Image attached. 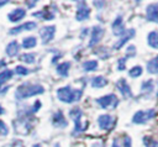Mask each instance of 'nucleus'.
Masks as SVG:
<instances>
[{"instance_id":"obj_8","label":"nucleus","mask_w":158,"mask_h":147,"mask_svg":"<svg viewBox=\"0 0 158 147\" xmlns=\"http://www.w3.org/2000/svg\"><path fill=\"white\" fill-rule=\"evenodd\" d=\"M111 30H112V33L116 36V37H121L123 36V33L126 32V28H125V25H123V19L121 15H118L114 22L111 23Z\"/></svg>"},{"instance_id":"obj_15","label":"nucleus","mask_w":158,"mask_h":147,"mask_svg":"<svg viewBox=\"0 0 158 147\" xmlns=\"http://www.w3.org/2000/svg\"><path fill=\"white\" fill-rule=\"evenodd\" d=\"M52 124H53L54 127H62V128L67 127V125H68L67 119L64 117V115H63V112L60 110L53 114V116H52Z\"/></svg>"},{"instance_id":"obj_16","label":"nucleus","mask_w":158,"mask_h":147,"mask_svg":"<svg viewBox=\"0 0 158 147\" xmlns=\"http://www.w3.org/2000/svg\"><path fill=\"white\" fill-rule=\"evenodd\" d=\"M25 16H26V10L22 9V7H16V9H14L11 12H9L7 19H9V21H11V22H19V21L22 20Z\"/></svg>"},{"instance_id":"obj_22","label":"nucleus","mask_w":158,"mask_h":147,"mask_svg":"<svg viewBox=\"0 0 158 147\" xmlns=\"http://www.w3.org/2000/svg\"><path fill=\"white\" fill-rule=\"evenodd\" d=\"M98 65H99L98 61L90 59V61H85V62L81 64V68H83V70H85V72H94V70L98 69Z\"/></svg>"},{"instance_id":"obj_20","label":"nucleus","mask_w":158,"mask_h":147,"mask_svg":"<svg viewBox=\"0 0 158 147\" xmlns=\"http://www.w3.org/2000/svg\"><path fill=\"white\" fill-rule=\"evenodd\" d=\"M107 85V79L102 75H96L91 79V86L93 88H104Z\"/></svg>"},{"instance_id":"obj_38","label":"nucleus","mask_w":158,"mask_h":147,"mask_svg":"<svg viewBox=\"0 0 158 147\" xmlns=\"http://www.w3.org/2000/svg\"><path fill=\"white\" fill-rule=\"evenodd\" d=\"M37 4V1H26V5H27V7H35V5Z\"/></svg>"},{"instance_id":"obj_41","label":"nucleus","mask_w":158,"mask_h":147,"mask_svg":"<svg viewBox=\"0 0 158 147\" xmlns=\"http://www.w3.org/2000/svg\"><path fill=\"white\" fill-rule=\"evenodd\" d=\"M2 114H4V107L0 105V115H2Z\"/></svg>"},{"instance_id":"obj_3","label":"nucleus","mask_w":158,"mask_h":147,"mask_svg":"<svg viewBox=\"0 0 158 147\" xmlns=\"http://www.w3.org/2000/svg\"><path fill=\"white\" fill-rule=\"evenodd\" d=\"M69 117L74 121V131L75 132H83L88 128V125H89V121L86 122H81V117H83V111L79 106H75L73 107L70 111H69Z\"/></svg>"},{"instance_id":"obj_10","label":"nucleus","mask_w":158,"mask_h":147,"mask_svg":"<svg viewBox=\"0 0 158 147\" xmlns=\"http://www.w3.org/2000/svg\"><path fill=\"white\" fill-rule=\"evenodd\" d=\"M135 35H136V30H135V28H128V30H126V32L123 33V36H121V37L118 38V41H117L116 43H114V49H120V48H122L131 38L135 37Z\"/></svg>"},{"instance_id":"obj_6","label":"nucleus","mask_w":158,"mask_h":147,"mask_svg":"<svg viewBox=\"0 0 158 147\" xmlns=\"http://www.w3.org/2000/svg\"><path fill=\"white\" fill-rule=\"evenodd\" d=\"M54 33H56V26H43L40 28V37L43 44L49 43L53 38H54Z\"/></svg>"},{"instance_id":"obj_29","label":"nucleus","mask_w":158,"mask_h":147,"mask_svg":"<svg viewBox=\"0 0 158 147\" xmlns=\"http://www.w3.org/2000/svg\"><path fill=\"white\" fill-rule=\"evenodd\" d=\"M143 143H144V147H158V141L149 136L143 137Z\"/></svg>"},{"instance_id":"obj_25","label":"nucleus","mask_w":158,"mask_h":147,"mask_svg":"<svg viewBox=\"0 0 158 147\" xmlns=\"http://www.w3.org/2000/svg\"><path fill=\"white\" fill-rule=\"evenodd\" d=\"M154 89V82L152 79H148L141 84V91L142 93H152Z\"/></svg>"},{"instance_id":"obj_30","label":"nucleus","mask_w":158,"mask_h":147,"mask_svg":"<svg viewBox=\"0 0 158 147\" xmlns=\"http://www.w3.org/2000/svg\"><path fill=\"white\" fill-rule=\"evenodd\" d=\"M15 72H16L19 75H27V74H30V69L26 68V67H23V65H17V67L15 68Z\"/></svg>"},{"instance_id":"obj_7","label":"nucleus","mask_w":158,"mask_h":147,"mask_svg":"<svg viewBox=\"0 0 158 147\" xmlns=\"http://www.w3.org/2000/svg\"><path fill=\"white\" fill-rule=\"evenodd\" d=\"M105 30L101 26H93L90 31V38H89V47H95L102 38Z\"/></svg>"},{"instance_id":"obj_43","label":"nucleus","mask_w":158,"mask_h":147,"mask_svg":"<svg viewBox=\"0 0 158 147\" xmlns=\"http://www.w3.org/2000/svg\"><path fill=\"white\" fill-rule=\"evenodd\" d=\"M53 147H60V146H59V143H56V145H54Z\"/></svg>"},{"instance_id":"obj_17","label":"nucleus","mask_w":158,"mask_h":147,"mask_svg":"<svg viewBox=\"0 0 158 147\" xmlns=\"http://www.w3.org/2000/svg\"><path fill=\"white\" fill-rule=\"evenodd\" d=\"M20 43L17 41H11L6 48H5V52L9 57H15V56H19V52H20Z\"/></svg>"},{"instance_id":"obj_14","label":"nucleus","mask_w":158,"mask_h":147,"mask_svg":"<svg viewBox=\"0 0 158 147\" xmlns=\"http://www.w3.org/2000/svg\"><path fill=\"white\" fill-rule=\"evenodd\" d=\"M146 19L151 22L158 23V2L149 4L146 9Z\"/></svg>"},{"instance_id":"obj_24","label":"nucleus","mask_w":158,"mask_h":147,"mask_svg":"<svg viewBox=\"0 0 158 147\" xmlns=\"http://www.w3.org/2000/svg\"><path fill=\"white\" fill-rule=\"evenodd\" d=\"M12 75H14V72L11 69H5V70L0 72V89L2 88V85L6 82H9L12 78Z\"/></svg>"},{"instance_id":"obj_18","label":"nucleus","mask_w":158,"mask_h":147,"mask_svg":"<svg viewBox=\"0 0 158 147\" xmlns=\"http://www.w3.org/2000/svg\"><path fill=\"white\" fill-rule=\"evenodd\" d=\"M70 69V62H63V63H58L56 67V72L57 74H59L60 77H67Z\"/></svg>"},{"instance_id":"obj_36","label":"nucleus","mask_w":158,"mask_h":147,"mask_svg":"<svg viewBox=\"0 0 158 147\" xmlns=\"http://www.w3.org/2000/svg\"><path fill=\"white\" fill-rule=\"evenodd\" d=\"M93 4L98 7V9H101V7H104V5L106 4L105 1H93Z\"/></svg>"},{"instance_id":"obj_27","label":"nucleus","mask_w":158,"mask_h":147,"mask_svg":"<svg viewBox=\"0 0 158 147\" xmlns=\"http://www.w3.org/2000/svg\"><path fill=\"white\" fill-rule=\"evenodd\" d=\"M19 59L23 63H27V64H33L35 61H36V57L33 53H23V54H20L19 56Z\"/></svg>"},{"instance_id":"obj_11","label":"nucleus","mask_w":158,"mask_h":147,"mask_svg":"<svg viewBox=\"0 0 158 147\" xmlns=\"http://www.w3.org/2000/svg\"><path fill=\"white\" fill-rule=\"evenodd\" d=\"M114 124H115V120L109 114H102V115H100L98 117V125H99V127L101 130L107 131V130H110L114 126Z\"/></svg>"},{"instance_id":"obj_31","label":"nucleus","mask_w":158,"mask_h":147,"mask_svg":"<svg viewBox=\"0 0 158 147\" xmlns=\"http://www.w3.org/2000/svg\"><path fill=\"white\" fill-rule=\"evenodd\" d=\"M9 133V127H7V125L2 121V120H0V135L1 136H6Z\"/></svg>"},{"instance_id":"obj_28","label":"nucleus","mask_w":158,"mask_h":147,"mask_svg":"<svg viewBox=\"0 0 158 147\" xmlns=\"http://www.w3.org/2000/svg\"><path fill=\"white\" fill-rule=\"evenodd\" d=\"M143 73V68L141 65H133L130 70H128V75L131 78H138L139 75H142Z\"/></svg>"},{"instance_id":"obj_23","label":"nucleus","mask_w":158,"mask_h":147,"mask_svg":"<svg viewBox=\"0 0 158 147\" xmlns=\"http://www.w3.org/2000/svg\"><path fill=\"white\" fill-rule=\"evenodd\" d=\"M147 42L152 48H158V32L151 31L147 36Z\"/></svg>"},{"instance_id":"obj_33","label":"nucleus","mask_w":158,"mask_h":147,"mask_svg":"<svg viewBox=\"0 0 158 147\" xmlns=\"http://www.w3.org/2000/svg\"><path fill=\"white\" fill-rule=\"evenodd\" d=\"M135 54H136V47L135 46H128L127 49H126V58L135 57Z\"/></svg>"},{"instance_id":"obj_5","label":"nucleus","mask_w":158,"mask_h":147,"mask_svg":"<svg viewBox=\"0 0 158 147\" xmlns=\"http://www.w3.org/2000/svg\"><path fill=\"white\" fill-rule=\"evenodd\" d=\"M96 104L101 109H115L118 105V99L115 94H106L98 99H95Z\"/></svg>"},{"instance_id":"obj_12","label":"nucleus","mask_w":158,"mask_h":147,"mask_svg":"<svg viewBox=\"0 0 158 147\" xmlns=\"http://www.w3.org/2000/svg\"><path fill=\"white\" fill-rule=\"evenodd\" d=\"M37 27V23L35 21H27L22 25H19V26H15L9 30V33L10 35H17L20 32H23V31H32Z\"/></svg>"},{"instance_id":"obj_40","label":"nucleus","mask_w":158,"mask_h":147,"mask_svg":"<svg viewBox=\"0 0 158 147\" xmlns=\"http://www.w3.org/2000/svg\"><path fill=\"white\" fill-rule=\"evenodd\" d=\"M6 4H9V1H6V0H1V1H0V7H2V6H5Z\"/></svg>"},{"instance_id":"obj_39","label":"nucleus","mask_w":158,"mask_h":147,"mask_svg":"<svg viewBox=\"0 0 158 147\" xmlns=\"http://www.w3.org/2000/svg\"><path fill=\"white\" fill-rule=\"evenodd\" d=\"M111 147H120V145H118V142H117V138H114V141H112V145H111Z\"/></svg>"},{"instance_id":"obj_21","label":"nucleus","mask_w":158,"mask_h":147,"mask_svg":"<svg viewBox=\"0 0 158 147\" xmlns=\"http://www.w3.org/2000/svg\"><path fill=\"white\" fill-rule=\"evenodd\" d=\"M36 44H37V38L35 36H28V37H25L22 40L21 47H23L25 49H30V48L36 47Z\"/></svg>"},{"instance_id":"obj_35","label":"nucleus","mask_w":158,"mask_h":147,"mask_svg":"<svg viewBox=\"0 0 158 147\" xmlns=\"http://www.w3.org/2000/svg\"><path fill=\"white\" fill-rule=\"evenodd\" d=\"M41 105H42V104H41V101H40V100L35 101V104H33V106H32V111H33V112H37V110H38V109H41Z\"/></svg>"},{"instance_id":"obj_13","label":"nucleus","mask_w":158,"mask_h":147,"mask_svg":"<svg viewBox=\"0 0 158 147\" xmlns=\"http://www.w3.org/2000/svg\"><path fill=\"white\" fill-rule=\"evenodd\" d=\"M116 88L118 89V91L121 93V95H123V98L128 99V98H132V90H131V86L128 85V83L126 82V79L121 78L116 82Z\"/></svg>"},{"instance_id":"obj_26","label":"nucleus","mask_w":158,"mask_h":147,"mask_svg":"<svg viewBox=\"0 0 158 147\" xmlns=\"http://www.w3.org/2000/svg\"><path fill=\"white\" fill-rule=\"evenodd\" d=\"M35 17H38V19H43V20H53L54 19V15L52 12H48L46 10H41V11H37V12H33Z\"/></svg>"},{"instance_id":"obj_32","label":"nucleus","mask_w":158,"mask_h":147,"mask_svg":"<svg viewBox=\"0 0 158 147\" xmlns=\"http://www.w3.org/2000/svg\"><path fill=\"white\" fill-rule=\"evenodd\" d=\"M126 61H127L126 57L118 58V61H117V69L118 70H125V68H126Z\"/></svg>"},{"instance_id":"obj_19","label":"nucleus","mask_w":158,"mask_h":147,"mask_svg":"<svg viewBox=\"0 0 158 147\" xmlns=\"http://www.w3.org/2000/svg\"><path fill=\"white\" fill-rule=\"evenodd\" d=\"M147 72L151 74H158V56L151 58L147 62Z\"/></svg>"},{"instance_id":"obj_4","label":"nucleus","mask_w":158,"mask_h":147,"mask_svg":"<svg viewBox=\"0 0 158 147\" xmlns=\"http://www.w3.org/2000/svg\"><path fill=\"white\" fill-rule=\"evenodd\" d=\"M157 111L156 109H148V110H138L135 112V115L132 116V122L136 125H142L148 122L151 119H153L156 116Z\"/></svg>"},{"instance_id":"obj_1","label":"nucleus","mask_w":158,"mask_h":147,"mask_svg":"<svg viewBox=\"0 0 158 147\" xmlns=\"http://www.w3.org/2000/svg\"><path fill=\"white\" fill-rule=\"evenodd\" d=\"M44 93V88L40 84H30V83H23L19 85L15 90V98L17 100H25L27 98L40 95Z\"/></svg>"},{"instance_id":"obj_2","label":"nucleus","mask_w":158,"mask_h":147,"mask_svg":"<svg viewBox=\"0 0 158 147\" xmlns=\"http://www.w3.org/2000/svg\"><path fill=\"white\" fill-rule=\"evenodd\" d=\"M57 98L65 104H72L75 101H79L83 94L81 89H73L70 85H65L57 89Z\"/></svg>"},{"instance_id":"obj_42","label":"nucleus","mask_w":158,"mask_h":147,"mask_svg":"<svg viewBox=\"0 0 158 147\" xmlns=\"http://www.w3.org/2000/svg\"><path fill=\"white\" fill-rule=\"evenodd\" d=\"M32 147H41V145H37V143H36V145H33Z\"/></svg>"},{"instance_id":"obj_37","label":"nucleus","mask_w":158,"mask_h":147,"mask_svg":"<svg viewBox=\"0 0 158 147\" xmlns=\"http://www.w3.org/2000/svg\"><path fill=\"white\" fill-rule=\"evenodd\" d=\"M91 147H105V146H104V142L102 141H96V142H94L91 145Z\"/></svg>"},{"instance_id":"obj_9","label":"nucleus","mask_w":158,"mask_h":147,"mask_svg":"<svg viewBox=\"0 0 158 147\" xmlns=\"http://www.w3.org/2000/svg\"><path fill=\"white\" fill-rule=\"evenodd\" d=\"M90 16V9L89 6H86V2L85 1H79L78 2V10H77V15H75V19L78 21H85L88 20Z\"/></svg>"},{"instance_id":"obj_34","label":"nucleus","mask_w":158,"mask_h":147,"mask_svg":"<svg viewBox=\"0 0 158 147\" xmlns=\"http://www.w3.org/2000/svg\"><path fill=\"white\" fill-rule=\"evenodd\" d=\"M123 147H132L131 146V137L128 135L123 136Z\"/></svg>"}]
</instances>
